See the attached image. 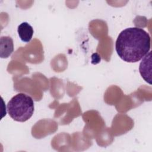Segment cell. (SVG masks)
<instances>
[{
	"label": "cell",
	"mask_w": 152,
	"mask_h": 152,
	"mask_svg": "<svg viewBox=\"0 0 152 152\" xmlns=\"http://www.w3.org/2000/svg\"><path fill=\"white\" fill-rule=\"evenodd\" d=\"M150 46L151 38L148 33L139 27H129L119 34L115 50L123 61L135 63L148 53Z\"/></svg>",
	"instance_id": "obj_1"
},
{
	"label": "cell",
	"mask_w": 152,
	"mask_h": 152,
	"mask_svg": "<svg viewBox=\"0 0 152 152\" xmlns=\"http://www.w3.org/2000/svg\"><path fill=\"white\" fill-rule=\"evenodd\" d=\"M7 110L12 119L24 122L29 119L33 114V100L26 94L18 93L10 100L7 105Z\"/></svg>",
	"instance_id": "obj_2"
},
{
	"label": "cell",
	"mask_w": 152,
	"mask_h": 152,
	"mask_svg": "<svg viewBox=\"0 0 152 152\" xmlns=\"http://www.w3.org/2000/svg\"><path fill=\"white\" fill-rule=\"evenodd\" d=\"M151 52L149 51L148 54H146L143 58L140 64L139 70L141 77L144 80L148 83H151Z\"/></svg>",
	"instance_id": "obj_3"
},
{
	"label": "cell",
	"mask_w": 152,
	"mask_h": 152,
	"mask_svg": "<svg viewBox=\"0 0 152 152\" xmlns=\"http://www.w3.org/2000/svg\"><path fill=\"white\" fill-rule=\"evenodd\" d=\"M14 51V43L10 36H1L0 39V56L7 58Z\"/></svg>",
	"instance_id": "obj_4"
},
{
	"label": "cell",
	"mask_w": 152,
	"mask_h": 152,
	"mask_svg": "<svg viewBox=\"0 0 152 152\" xmlns=\"http://www.w3.org/2000/svg\"><path fill=\"white\" fill-rule=\"evenodd\" d=\"M17 32L20 39L26 43L29 42L33 35V28L27 22L21 23L17 28Z\"/></svg>",
	"instance_id": "obj_5"
}]
</instances>
